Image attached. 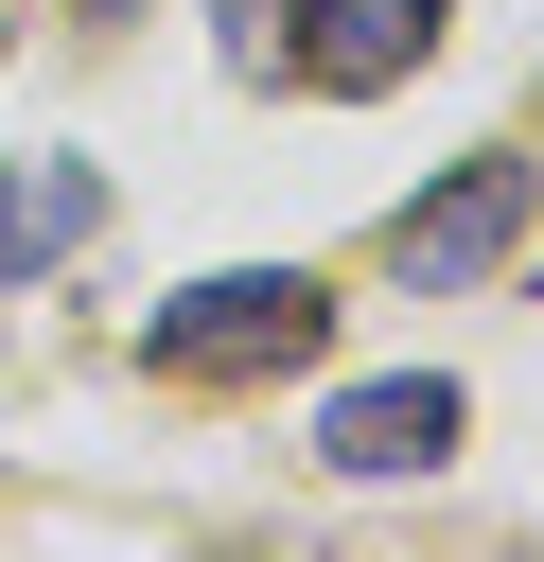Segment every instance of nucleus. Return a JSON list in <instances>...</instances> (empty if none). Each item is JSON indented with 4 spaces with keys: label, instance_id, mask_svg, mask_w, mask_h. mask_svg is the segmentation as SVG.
Wrapping results in <instances>:
<instances>
[{
    "label": "nucleus",
    "instance_id": "nucleus-3",
    "mask_svg": "<svg viewBox=\"0 0 544 562\" xmlns=\"http://www.w3.org/2000/svg\"><path fill=\"white\" fill-rule=\"evenodd\" d=\"M316 457H333V474H421V457H456V386H439V369L333 386V404H316Z\"/></svg>",
    "mask_w": 544,
    "mask_h": 562
},
{
    "label": "nucleus",
    "instance_id": "nucleus-1",
    "mask_svg": "<svg viewBox=\"0 0 544 562\" xmlns=\"http://www.w3.org/2000/svg\"><path fill=\"white\" fill-rule=\"evenodd\" d=\"M316 334H333V281H316V263H228V281H193V299L140 316V369H175V386H263V369H316Z\"/></svg>",
    "mask_w": 544,
    "mask_h": 562
},
{
    "label": "nucleus",
    "instance_id": "nucleus-4",
    "mask_svg": "<svg viewBox=\"0 0 544 562\" xmlns=\"http://www.w3.org/2000/svg\"><path fill=\"white\" fill-rule=\"evenodd\" d=\"M439 35V0H298V70L316 88H404Z\"/></svg>",
    "mask_w": 544,
    "mask_h": 562
},
{
    "label": "nucleus",
    "instance_id": "nucleus-5",
    "mask_svg": "<svg viewBox=\"0 0 544 562\" xmlns=\"http://www.w3.org/2000/svg\"><path fill=\"white\" fill-rule=\"evenodd\" d=\"M88 228H105V176H88V158H0V281L70 263Z\"/></svg>",
    "mask_w": 544,
    "mask_h": 562
},
{
    "label": "nucleus",
    "instance_id": "nucleus-2",
    "mask_svg": "<svg viewBox=\"0 0 544 562\" xmlns=\"http://www.w3.org/2000/svg\"><path fill=\"white\" fill-rule=\"evenodd\" d=\"M509 246H526V158H474V176H439V193H404V211H386V263H404V281H439V299H456V281H491Z\"/></svg>",
    "mask_w": 544,
    "mask_h": 562
}]
</instances>
